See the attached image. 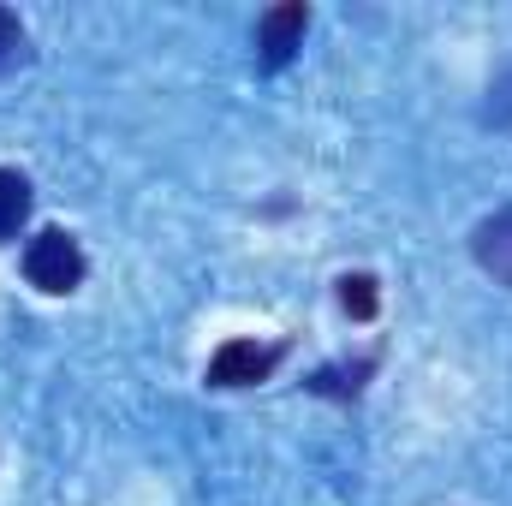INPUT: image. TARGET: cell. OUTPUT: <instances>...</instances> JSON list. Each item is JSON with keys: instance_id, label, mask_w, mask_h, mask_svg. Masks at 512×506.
I'll list each match as a JSON object with an SVG mask.
<instances>
[{"instance_id": "1", "label": "cell", "mask_w": 512, "mask_h": 506, "mask_svg": "<svg viewBox=\"0 0 512 506\" xmlns=\"http://www.w3.org/2000/svg\"><path fill=\"white\" fill-rule=\"evenodd\" d=\"M24 274H30V286H36V292H48V298L72 292V286L84 280V251H78V239H72L66 227L36 233V239H30V251H24Z\"/></svg>"}, {"instance_id": "2", "label": "cell", "mask_w": 512, "mask_h": 506, "mask_svg": "<svg viewBox=\"0 0 512 506\" xmlns=\"http://www.w3.org/2000/svg\"><path fill=\"white\" fill-rule=\"evenodd\" d=\"M304 30H310V6L304 0H280L256 18V60L268 72H280L298 48H304Z\"/></svg>"}, {"instance_id": "3", "label": "cell", "mask_w": 512, "mask_h": 506, "mask_svg": "<svg viewBox=\"0 0 512 506\" xmlns=\"http://www.w3.org/2000/svg\"><path fill=\"white\" fill-rule=\"evenodd\" d=\"M274 364H280V346L227 340V346L209 358V387H256V381L274 376Z\"/></svg>"}, {"instance_id": "4", "label": "cell", "mask_w": 512, "mask_h": 506, "mask_svg": "<svg viewBox=\"0 0 512 506\" xmlns=\"http://www.w3.org/2000/svg\"><path fill=\"white\" fill-rule=\"evenodd\" d=\"M471 256L483 262V274H495L501 286H512V209L489 215V221L471 233Z\"/></svg>"}, {"instance_id": "5", "label": "cell", "mask_w": 512, "mask_h": 506, "mask_svg": "<svg viewBox=\"0 0 512 506\" xmlns=\"http://www.w3.org/2000/svg\"><path fill=\"white\" fill-rule=\"evenodd\" d=\"M24 221H30V179L18 167H0V245L18 239Z\"/></svg>"}, {"instance_id": "6", "label": "cell", "mask_w": 512, "mask_h": 506, "mask_svg": "<svg viewBox=\"0 0 512 506\" xmlns=\"http://www.w3.org/2000/svg\"><path fill=\"white\" fill-rule=\"evenodd\" d=\"M370 370H376V358H364V364H352V370H340V364H334V370H316L310 387H316V393H328V399H352V393L364 387Z\"/></svg>"}, {"instance_id": "7", "label": "cell", "mask_w": 512, "mask_h": 506, "mask_svg": "<svg viewBox=\"0 0 512 506\" xmlns=\"http://www.w3.org/2000/svg\"><path fill=\"white\" fill-rule=\"evenodd\" d=\"M340 304H346V316L370 322V316L382 310V292H376V280H370V274H346V280H340Z\"/></svg>"}, {"instance_id": "8", "label": "cell", "mask_w": 512, "mask_h": 506, "mask_svg": "<svg viewBox=\"0 0 512 506\" xmlns=\"http://www.w3.org/2000/svg\"><path fill=\"white\" fill-rule=\"evenodd\" d=\"M18 60H24V24L0 6V72H12Z\"/></svg>"}]
</instances>
